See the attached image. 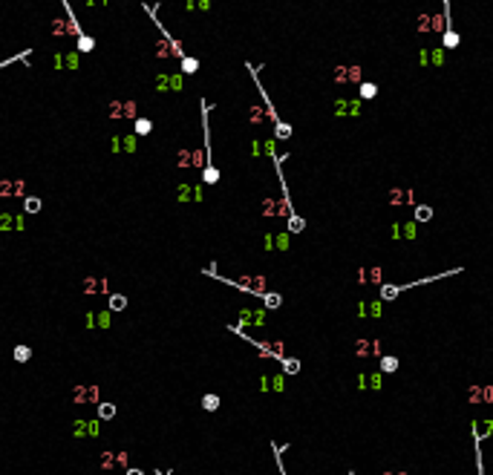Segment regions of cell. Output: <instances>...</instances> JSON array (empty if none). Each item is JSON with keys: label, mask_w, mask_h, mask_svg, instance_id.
<instances>
[{"label": "cell", "mask_w": 493, "mask_h": 475, "mask_svg": "<svg viewBox=\"0 0 493 475\" xmlns=\"http://www.w3.org/2000/svg\"><path fill=\"white\" fill-rule=\"evenodd\" d=\"M360 75H363L360 67H338L335 69V81H338V84H358Z\"/></svg>", "instance_id": "1"}, {"label": "cell", "mask_w": 493, "mask_h": 475, "mask_svg": "<svg viewBox=\"0 0 493 475\" xmlns=\"http://www.w3.org/2000/svg\"><path fill=\"white\" fill-rule=\"evenodd\" d=\"M98 432H101L98 421H75V424H72V438H84V435L95 438Z\"/></svg>", "instance_id": "2"}, {"label": "cell", "mask_w": 493, "mask_h": 475, "mask_svg": "<svg viewBox=\"0 0 493 475\" xmlns=\"http://www.w3.org/2000/svg\"><path fill=\"white\" fill-rule=\"evenodd\" d=\"M110 113H113V119H124V116H136L138 107H136V101H113L110 104Z\"/></svg>", "instance_id": "3"}, {"label": "cell", "mask_w": 493, "mask_h": 475, "mask_svg": "<svg viewBox=\"0 0 493 475\" xmlns=\"http://www.w3.org/2000/svg\"><path fill=\"white\" fill-rule=\"evenodd\" d=\"M138 147V136H116L113 138V150L119 153H136Z\"/></svg>", "instance_id": "4"}, {"label": "cell", "mask_w": 493, "mask_h": 475, "mask_svg": "<svg viewBox=\"0 0 493 475\" xmlns=\"http://www.w3.org/2000/svg\"><path fill=\"white\" fill-rule=\"evenodd\" d=\"M335 116H360V101L352 98V101H346V98H340L335 104Z\"/></svg>", "instance_id": "5"}, {"label": "cell", "mask_w": 493, "mask_h": 475, "mask_svg": "<svg viewBox=\"0 0 493 475\" xmlns=\"http://www.w3.org/2000/svg\"><path fill=\"white\" fill-rule=\"evenodd\" d=\"M52 64L58 69H78V55H75V52H58V55L52 58Z\"/></svg>", "instance_id": "6"}, {"label": "cell", "mask_w": 493, "mask_h": 475, "mask_svg": "<svg viewBox=\"0 0 493 475\" xmlns=\"http://www.w3.org/2000/svg\"><path fill=\"white\" fill-rule=\"evenodd\" d=\"M72 400L75 403H95L98 400V389L95 386H78L75 395H72Z\"/></svg>", "instance_id": "7"}, {"label": "cell", "mask_w": 493, "mask_h": 475, "mask_svg": "<svg viewBox=\"0 0 493 475\" xmlns=\"http://www.w3.org/2000/svg\"><path fill=\"white\" fill-rule=\"evenodd\" d=\"M176 196H179V202H199V199H202V187L199 185H182Z\"/></svg>", "instance_id": "8"}, {"label": "cell", "mask_w": 493, "mask_h": 475, "mask_svg": "<svg viewBox=\"0 0 493 475\" xmlns=\"http://www.w3.org/2000/svg\"><path fill=\"white\" fill-rule=\"evenodd\" d=\"M0 231H23V216H17V213H0Z\"/></svg>", "instance_id": "9"}, {"label": "cell", "mask_w": 493, "mask_h": 475, "mask_svg": "<svg viewBox=\"0 0 493 475\" xmlns=\"http://www.w3.org/2000/svg\"><path fill=\"white\" fill-rule=\"evenodd\" d=\"M156 86H159L162 92H165V89H173V92H176V89H182V75H159V78H156Z\"/></svg>", "instance_id": "10"}, {"label": "cell", "mask_w": 493, "mask_h": 475, "mask_svg": "<svg viewBox=\"0 0 493 475\" xmlns=\"http://www.w3.org/2000/svg\"><path fill=\"white\" fill-rule=\"evenodd\" d=\"M358 386H360V389H372V392H378V389H381V372L360 374V377H358Z\"/></svg>", "instance_id": "11"}, {"label": "cell", "mask_w": 493, "mask_h": 475, "mask_svg": "<svg viewBox=\"0 0 493 475\" xmlns=\"http://www.w3.org/2000/svg\"><path fill=\"white\" fill-rule=\"evenodd\" d=\"M369 355H381V343H375V340H360V343H358V357H369Z\"/></svg>", "instance_id": "12"}, {"label": "cell", "mask_w": 493, "mask_h": 475, "mask_svg": "<svg viewBox=\"0 0 493 475\" xmlns=\"http://www.w3.org/2000/svg\"><path fill=\"white\" fill-rule=\"evenodd\" d=\"M26 185L23 182H3L0 185V196H23Z\"/></svg>", "instance_id": "13"}, {"label": "cell", "mask_w": 493, "mask_h": 475, "mask_svg": "<svg viewBox=\"0 0 493 475\" xmlns=\"http://www.w3.org/2000/svg\"><path fill=\"white\" fill-rule=\"evenodd\" d=\"M358 314H360V317H378V314H381V300L360 303V306H358Z\"/></svg>", "instance_id": "14"}, {"label": "cell", "mask_w": 493, "mask_h": 475, "mask_svg": "<svg viewBox=\"0 0 493 475\" xmlns=\"http://www.w3.org/2000/svg\"><path fill=\"white\" fill-rule=\"evenodd\" d=\"M470 400H473V403H488V400H493V389L491 386H485V389H470Z\"/></svg>", "instance_id": "15"}, {"label": "cell", "mask_w": 493, "mask_h": 475, "mask_svg": "<svg viewBox=\"0 0 493 475\" xmlns=\"http://www.w3.org/2000/svg\"><path fill=\"white\" fill-rule=\"evenodd\" d=\"M263 311H242L239 314V320H242V325H263Z\"/></svg>", "instance_id": "16"}, {"label": "cell", "mask_w": 493, "mask_h": 475, "mask_svg": "<svg viewBox=\"0 0 493 475\" xmlns=\"http://www.w3.org/2000/svg\"><path fill=\"white\" fill-rule=\"evenodd\" d=\"M358 95H360L363 101H369V98H375V95H378V84H372V81H363V84L358 86Z\"/></svg>", "instance_id": "17"}, {"label": "cell", "mask_w": 493, "mask_h": 475, "mask_svg": "<svg viewBox=\"0 0 493 475\" xmlns=\"http://www.w3.org/2000/svg\"><path fill=\"white\" fill-rule=\"evenodd\" d=\"M150 130H153V121H150V119H141V116H138V119H136V136H147Z\"/></svg>", "instance_id": "18"}, {"label": "cell", "mask_w": 493, "mask_h": 475, "mask_svg": "<svg viewBox=\"0 0 493 475\" xmlns=\"http://www.w3.org/2000/svg\"><path fill=\"white\" fill-rule=\"evenodd\" d=\"M456 46H459V32L444 29V49H456Z\"/></svg>", "instance_id": "19"}, {"label": "cell", "mask_w": 493, "mask_h": 475, "mask_svg": "<svg viewBox=\"0 0 493 475\" xmlns=\"http://www.w3.org/2000/svg\"><path fill=\"white\" fill-rule=\"evenodd\" d=\"M430 219H433V207L418 204V207H415V222H430Z\"/></svg>", "instance_id": "20"}, {"label": "cell", "mask_w": 493, "mask_h": 475, "mask_svg": "<svg viewBox=\"0 0 493 475\" xmlns=\"http://www.w3.org/2000/svg\"><path fill=\"white\" fill-rule=\"evenodd\" d=\"M360 282H381V268H369V271H360Z\"/></svg>", "instance_id": "21"}, {"label": "cell", "mask_w": 493, "mask_h": 475, "mask_svg": "<svg viewBox=\"0 0 493 475\" xmlns=\"http://www.w3.org/2000/svg\"><path fill=\"white\" fill-rule=\"evenodd\" d=\"M124 308H127V297L113 294V297H110V311H124Z\"/></svg>", "instance_id": "22"}, {"label": "cell", "mask_w": 493, "mask_h": 475, "mask_svg": "<svg viewBox=\"0 0 493 475\" xmlns=\"http://www.w3.org/2000/svg\"><path fill=\"white\" fill-rule=\"evenodd\" d=\"M196 69H199V61H196V58H187V55H185V58H182V72H185V75H193Z\"/></svg>", "instance_id": "23"}, {"label": "cell", "mask_w": 493, "mask_h": 475, "mask_svg": "<svg viewBox=\"0 0 493 475\" xmlns=\"http://www.w3.org/2000/svg\"><path fill=\"white\" fill-rule=\"evenodd\" d=\"M98 418H101V421L116 418V406H113V403H101V406H98Z\"/></svg>", "instance_id": "24"}, {"label": "cell", "mask_w": 493, "mask_h": 475, "mask_svg": "<svg viewBox=\"0 0 493 475\" xmlns=\"http://www.w3.org/2000/svg\"><path fill=\"white\" fill-rule=\"evenodd\" d=\"M398 369V357H381V372H395Z\"/></svg>", "instance_id": "25"}, {"label": "cell", "mask_w": 493, "mask_h": 475, "mask_svg": "<svg viewBox=\"0 0 493 475\" xmlns=\"http://www.w3.org/2000/svg\"><path fill=\"white\" fill-rule=\"evenodd\" d=\"M185 9L187 12H193V9H211V0H185Z\"/></svg>", "instance_id": "26"}, {"label": "cell", "mask_w": 493, "mask_h": 475, "mask_svg": "<svg viewBox=\"0 0 493 475\" xmlns=\"http://www.w3.org/2000/svg\"><path fill=\"white\" fill-rule=\"evenodd\" d=\"M29 357H32V349H29V346H17L15 349V360L17 363H26Z\"/></svg>", "instance_id": "27"}, {"label": "cell", "mask_w": 493, "mask_h": 475, "mask_svg": "<svg viewBox=\"0 0 493 475\" xmlns=\"http://www.w3.org/2000/svg\"><path fill=\"white\" fill-rule=\"evenodd\" d=\"M202 409H208V412L220 409V397H217V395H205L202 397Z\"/></svg>", "instance_id": "28"}, {"label": "cell", "mask_w": 493, "mask_h": 475, "mask_svg": "<svg viewBox=\"0 0 493 475\" xmlns=\"http://www.w3.org/2000/svg\"><path fill=\"white\" fill-rule=\"evenodd\" d=\"M398 294H401L398 285H384V288H381V300H395Z\"/></svg>", "instance_id": "29"}, {"label": "cell", "mask_w": 493, "mask_h": 475, "mask_svg": "<svg viewBox=\"0 0 493 475\" xmlns=\"http://www.w3.org/2000/svg\"><path fill=\"white\" fill-rule=\"evenodd\" d=\"M202 176H205V182H208V185H214V182L220 179V170L214 167V164H208V167L202 170Z\"/></svg>", "instance_id": "30"}, {"label": "cell", "mask_w": 493, "mask_h": 475, "mask_svg": "<svg viewBox=\"0 0 493 475\" xmlns=\"http://www.w3.org/2000/svg\"><path fill=\"white\" fill-rule=\"evenodd\" d=\"M491 426H493L491 421H485V424H473V432H479V441L491 435Z\"/></svg>", "instance_id": "31"}, {"label": "cell", "mask_w": 493, "mask_h": 475, "mask_svg": "<svg viewBox=\"0 0 493 475\" xmlns=\"http://www.w3.org/2000/svg\"><path fill=\"white\" fill-rule=\"evenodd\" d=\"M274 130H277V138H289L291 136V127L283 124V121H274Z\"/></svg>", "instance_id": "32"}, {"label": "cell", "mask_w": 493, "mask_h": 475, "mask_svg": "<svg viewBox=\"0 0 493 475\" xmlns=\"http://www.w3.org/2000/svg\"><path fill=\"white\" fill-rule=\"evenodd\" d=\"M283 372L286 374H297L300 372V363H297L294 357H291V360H283Z\"/></svg>", "instance_id": "33"}, {"label": "cell", "mask_w": 493, "mask_h": 475, "mask_svg": "<svg viewBox=\"0 0 493 475\" xmlns=\"http://www.w3.org/2000/svg\"><path fill=\"white\" fill-rule=\"evenodd\" d=\"M303 225H306V222L300 219V216H291V219H289V231H291V234H300V231H303Z\"/></svg>", "instance_id": "34"}, {"label": "cell", "mask_w": 493, "mask_h": 475, "mask_svg": "<svg viewBox=\"0 0 493 475\" xmlns=\"http://www.w3.org/2000/svg\"><path fill=\"white\" fill-rule=\"evenodd\" d=\"M280 303H283L280 294H266V308H280Z\"/></svg>", "instance_id": "35"}, {"label": "cell", "mask_w": 493, "mask_h": 475, "mask_svg": "<svg viewBox=\"0 0 493 475\" xmlns=\"http://www.w3.org/2000/svg\"><path fill=\"white\" fill-rule=\"evenodd\" d=\"M38 210H41V199H38V196H29V199H26V213H38Z\"/></svg>", "instance_id": "36"}, {"label": "cell", "mask_w": 493, "mask_h": 475, "mask_svg": "<svg viewBox=\"0 0 493 475\" xmlns=\"http://www.w3.org/2000/svg\"><path fill=\"white\" fill-rule=\"evenodd\" d=\"M92 320H95V325H98V328H107V325H110V311H101V314H95Z\"/></svg>", "instance_id": "37"}, {"label": "cell", "mask_w": 493, "mask_h": 475, "mask_svg": "<svg viewBox=\"0 0 493 475\" xmlns=\"http://www.w3.org/2000/svg\"><path fill=\"white\" fill-rule=\"evenodd\" d=\"M84 291H92V294H95V291H104V279H98V282H95V279H87Z\"/></svg>", "instance_id": "38"}, {"label": "cell", "mask_w": 493, "mask_h": 475, "mask_svg": "<svg viewBox=\"0 0 493 475\" xmlns=\"http://www.w3.org/2000/svg\"><path fill=\"white\" fill-rule=\"evenodd\" d=\"M20 58H23V55H15V58H9V61H3V64H0V69H3V67H9V64H15V61H20Z\"/></svg>", "instance_id": "39"}, {"label": "cell", "mask_w": 493, "mask_h": 475, "mask_svg": "<svg viewBox=\"0 0 493 475\" xmlns=\"http://www.w3.org/2000/svg\"><path fill=\"white\" fill-rule=\"evenodd\" d=\"M127 475H144L141 470H127Z\"/></svg>", "instance_id": "40"}, {"label": "cell", "mask_w": 493, "mask_h": 475, "mask_svg": "<svg viewBox=\"0 0 493 475\" xmlns=\"http://www.w3.org/2000/svg\"><path fill=\"white\" fill-rule=\"evenodd\" d=\"M395 475H404V473H395Z\"/></svg>", "instance_id": "41"}]
</instances>
